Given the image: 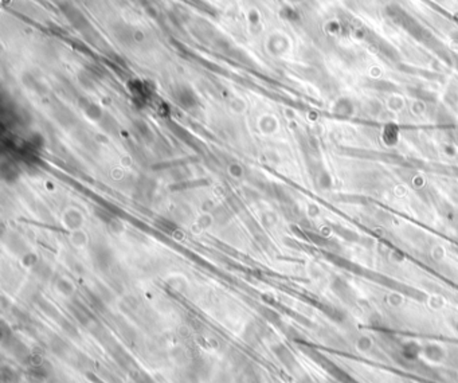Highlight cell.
I'll return each mask as SVG.
<instances>
[{
  "label": "cell",
  "mask_w": 458,
  "mask_h": 383,
  "mask_svg": "<svg viewBox=\"0 0 458 383\" xmlns=\"http://www.w3.org/2000/svg\"><path fill=\"white\" fill-rule=\"evenodd\" d=\"M385 14L392 22L403 28L404 31L414 36L418 42H421L426 47L433 50L440 58H442L448 63H452V55L449 54L446 47L429 30L421 26L411 15L407 14L402 7H399L398 4H390L385 8Z\"/></svg>",
  "instance_id": "obj_1"
},
{
  "label": "cell",
  "mask_w": 458,
  "mask_h": 383,
  "mask_svg": "<svg viewBox=\"0 0 458 383\" xmlns=\"http://www.w3.org/2000/svg\"><path fill=\"white\" fill-rule=\"evenodd\" d=\"M64 221L69 229H78V227L82 225L83 218H82L81 212L77 211V210H72V211H69L68 214L65 215Z\"/></svg>",
  "instance_id": "obj_2"
},
{
  "label": "cell",
  "mask_w": 458,
  "mask_h": 383,
  "mask_svg": "<svg viewBox=\"0 0 458 383\" xmlns=\"http://www.w3.org/2000/svg\"><path fill=\"white\" fill-rule=\"evenodd\" d=\"M354 112V106L352 102L348 98H341L339 99L335 105V113L339 116H349Z\"/></svg>",
  "instance_id": "obj_3"
},
{
  "label": "cell",
  "mask_w": 458,
  "mask_h": 383,
  "mask_svg": "<svg viewBox=\"0 0 458 383\" xmlns=\"http://www.w3.org/2000/svg\"><path fill=\"white\" fill-rule=\"evenodd\" d=\"M410 95L415 97V98L421 99V101H426V102H436L437 97L436 95H433L431 92L425 91V89H418V88H411L408 89Z\"/></svg>",
  "instance_id": "obj_4"
},
{
  "label": "cell",
  "mask_w": 458,
  "mask_h": 383,
  "mask_svg": "<svg viewBox=\"0 0 458 383\" xmlns=\"http://www.w3.org/2000/svg\"><path fill=\"white\" fill-rule=\"evenodd\" d=\"M93 256L97 260V262H108L110 260V250L108 246H105V245H100L97 244L94 246V252H93Z\"/></svg>",
  "instance_id": "obj_5"
},
{
  "label": "cell",
  "mask_w": 458,
  "mask_h": 383,
  "mask_svg": "<svg viewBox=\"0 0 458 383\" xmlns=\"http://www.w3.org/2000/svg\"><path fill=\"white\" fill-rule=\"evenodd\" d=\"M370 88L372 89H377L381 92H394L396 89V86L394 84H391L388 81H382V80H375V81L370 82Z\"/></svg>",
  "instance_id": "obj_6"
},
{
  "label": "cell",
  "mask_w": 458,
  "mask_h": 383,
  "mask_svg": "<svg viewBox=\"0 0 458 383\" xmlns=\"http://www.w3.org/2000/svg\"><path fill=\"white\" fill-rule=\"evenodd\" d=\"M398 139V131H396V128L394 125H388L385 126V131H384V141L385 143H388V144H394L395 141Z\"/></svg>",
  "instance_id": "obj_7"
},
{
  "label": "cell",
  "mask_w": 458,
  "mask_h": 383,
  "mask_svg": "<svg viewBox=\"0 0 458 383\" xmlns=\"http://www.w3.org/2000/svg\"><path fill=\"white\" fill-rule=\"evenodd\" d=\"M229 216H230L229 215V211L223 206L215 208V211H214V219L218 223H225L229 219Z\"/></svg>",
  "instance_id": "obj_8"
},
{
  "label": "cell",
  "mask_w": 458,
  "mask_h": 383,
  "mask_svg": "<svg viewBox=\"0 0 458 383\" xmlns=\"http://www.w3.org/2000/svg\"><path fill=\"white\" fill-rule=\"evenodd\" d=\"M230 170H231V174H232V175L239 176L240 174H242V170H240L239 166H236V164H234V166H232V167L230 168Z\"/></svg>",
  "instance_id": "obj_9"
},
{
  "label": "cell",
  "mask_w": 458,
  "mask_h": 383,
  "mask_svg": "<svg viewBox=\"0 0 458 383\" xmlns=\"http://www.w3.org/2000/svg\"><path fill=\"white\" fill-rule=\"evenodd\" d=\"M450 36H452V39H453V41L458 45V31H453L452 34H450Z\"/></svg>",
  "instance_id": "obj_10"
},
{
  "label": "cell",
  "mask_w": 458,
  "mask_h": 383,
  "mask_svg": "<svg viewBox=\"0 0 458 383\" xmlns=\"http://www.w3.org/2000/svg\"><path fill=\"white\" fill-rule=\"evenodd\" d=\"M292 1H300V0H292Z\"/></svg>",
  "instance_id": "obj_11"
}]
</instances>
